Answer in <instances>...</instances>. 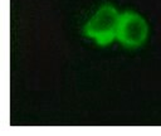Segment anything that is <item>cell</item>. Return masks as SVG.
Wrapping results in <instances>:
<instances>
[{"instance_id":"cell-1","label":"cell","mask_w":161,"mask_h":136,"mask_svg":"<svg viewBox=\"0 0 161 136\" xmlns=\"http://www.w3.org/2000/svg\"><path fill=\"white\" fill-rule=\"evenodd\" d=\"M121 13L112 4L101 5L83 25V35L99 47H107L117 40Z\"/></svg>"},{"instance_id":"cell-2","label":"cell","mask_w":161,"mask_h":136,"mask_svg":"<svg viewBox=\"0 0 161 136\" xmlns=\"http://www.w3.org/2000/svg\"><path fill=\"white\" fill-rule=\"evenodd\" d=\"M148 31V24L141 14L133 10L121 13L117 31V40L121 45L128 49L140 48L147 40Z\"/></svg>"}]
</instances>
